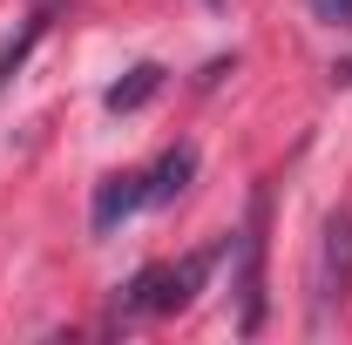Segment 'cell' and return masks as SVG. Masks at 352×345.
<instances>
[{
	"instance_id": "obj_1",
	"label": "cell",
	"mask_w": 352,
	"mask_h": 345,
	"mask_svg": "<svg viewBox=\"0 0 352 345\" xmlns=\"http://www.w3.org/2000/svg\"><path fill=\"white\" fill-rule=\"evenodd\" d=\"M230 251V244H210V251H190V258L176 264H149V271H135V285L122 291V318H170V311H183V304L204 291V278L217 271V258Z\"/></svg>"
},
{
	"instance_id": "obj_2",
	"label": "cell",
	"mask_w": 352,
	"mask_h": 345,
	"mask_svg": "<svg viewBox=\"0 0 352 345\" xmlns=\"http://www.w3.org/2000/svg\"><path fill=\"white\" fill-rule=\"evenodd\" d=\"M264 223H271V190H251V216H244V230H237V332L251 339L264 332Z\"/></svg>"
},
{
	"instance_id": "obj_3",
	"label": "cell",
	"mask_w": 352,
	"mask_h": 345,
	"mask_svg": "<svg viewBox=\"0 0 352 345\" xmlns=\"http://www.w3.org/2000/svg\"><path fill=\"white\" fill-rule=\"evenodd\" d=\"M311 291H318V318L332 311V304H346L352 291V203L325 216V244H318V278H311Z\"/></svg>"
},
{
	"instance_id": "obj_4",
	"label": "cell",
	"mask_w": 352,
	"mask_h": 345,
	"mask_svg": "<svg viewBox=\"0 0 352 345\" xmlns=\"http://www.w3.org/2000/svg\"><path fill=\"white\" fill-rule=\"evenodd\" d=\"M149 203V176L142 170H122V176H102L95 183V210H88V223H95V237H109L116 223H129L135 210Z\"/></svg>"
},
{
	"instance_id": "obj_5",
	"label": "cell",
	"mask_w": 352,
	"mask_h": 345,
	"mask_svg": "<svg viewBox=\"0 0 352 345\" xmlns=\"http://www.w3.org/2000/svg\"><path fill=\"white\" fill-rule=\"evenodd\" d=\"M190 176H197V149H190V142H176L170 156L149 170V203H176V197L190 190Z\"/></svg>"
},
{
	"instance_id": "obj_6",
	"label": "cell",
	"mask_w": 352,
	"mask_h": 345,
	"mask_svg": "<svg viewBox=\"0 0 352 345\" xmlns=\"http://www.w3.org/2000/svg\"><path fill=\"white\" fill-rule=\"evenodd\" d=\"M156 88H163V68H156V61H135V68H129V75H122L116 88H109L102 102H109L116 115H129V109H142V102H149Z\"/></svg>"
},
{
	"instance_id": "obj_7",
	"label": "cell",
	"mask_w": 352,
	"mask_h": 345,
	"mask_svg": "<svg viewBox=\"0 0 352 345\" xmlns=\"http://www.w3.org/2000/svg\"><path fill=\"white\" fill-rule=\"evenodd\" d=\"M47 34V7H34V14H28V27H21V34H14V41L0 47V88L14 82V68H21V61H28V47L41 41Z\"/></svg>"
},
{
	"instance_id": "obj_8",
	"label": "cell",
	"mask_w": 352,
	"mask_h": 345,
	"mask_svg": "<svg viewBox=\"0 0 352 345\" xmlns=\"http://www.w3.org/2000/svg\"><path fill=\"white\" fill-rule=\"evenodd\" d=\"M305 7L325 21V27H352V0H305Z\"/></svg>"
},
{
	"instance_id": "obj_9",
	"label": "cell",
	"mask_w": 352,
	"mask_h": 345,
	"mask_svg": "<svg viewBox=\"0 0 352 345\" xmlns=\"http://www.w3.org/2000/svg\"><path fill=\"white\" fill-rule=\"evenodd\" d=\"M204 7H223V0H204Z\"/></svg>"
},
{
	"instance_id": "obj_10",
	"label": "cell",
	"mask_w": 352,
	"mask_h": 345,
	"mask_svg": "<svg viewBox=\"0 0 352 345\" xmlns=\"http://www.w3.org/2000/svg\"><path fill=\"white\" fill-rule=\"evenodd\" d=\"M41 7H54V0H41Z\"/></svg>"
}]
</instances>
